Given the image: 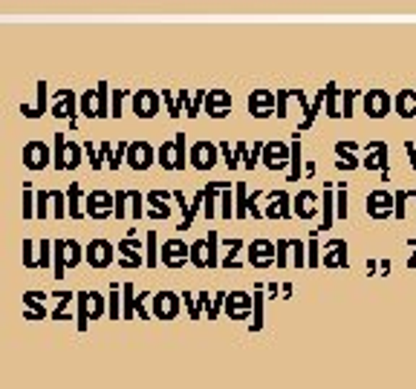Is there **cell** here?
I'll return each mask as SVG.
<instances>
[{"label": "cell", "instance_id": "6da1fadb", "mask_svg": "<svg viewBox=\"0 0 416 389\" xmlns=\"http://www.w3.org/2000/svg\"><path fill=\"white\" fill-rule=\"evenodd\" d=\"M364 159H361V167H367L370 173H388L390 167V147L388 142H370L364 147Z\"/></svg>", "mask_w": 416, "mask_h": 389}, {"label": "cell", "instance_id": "7a4b0ae2", "mask_svg": "<svg viewBox=\"0 0 416 389\" xmlns=\"http://www.w3.org/2000/svg\"><path fill=\"white\" fill-rule=\"evenodd\" d=\"M361 104H364L367 118H385L393 110V96L388 90H367L361 96Z\"/></svg>", "mask_w": 416, "mask_h": 389}, {"label": "cell", "instance_id": "3957f363", "mask_svg": "<svg viewBox=\"0 0 416 389\" xmlns=\"http://www.w3.org/2000/svg\"><path fill=\"white\" fill-rule=\"evenodd\" d=\"M367 213H370V220H390L393 216V193L390 191H370L367 193Z\"/></svg>", "mask_w": 416, "mask_h": 389}, {"label": "cell", "instance_id": "277c9868", "mask_svg": "<svg viewBox=\"0 0 416 389\" xmlns=\"http://www.w3.org/2000/svg\"><path fill=\"white\" fill-rule=\"evenodd\" d=\"M159 162L168 167V170H180V167H185V133H180L177 136V142H171V145H162V150H159Z\"/></svg>", "mask_w": 416, "mask_h": 389}, {"label": "cell", "instance_id": "5b68a950", "mask_svg": "<svg viewBox=\"0 0 416 389\" xmlns=\"http://www.w3.org/2000/svg\"><path fill=\"white\" fill-rule=\"evenodd\" d=\"M324 266L327 269H347V242L332 239L324 245Z\"/></svg>", "mask_w": 416, "mask_h": 389}, {"label": "cell", "instance_id": "8992f818", "mask_svg": "<svg viewBox=\"0 0 416 389\" xmlns=\"http://www.w3.org/2000/svg\"><path fill=\"white\" fill-rule=\"evenodd\" d=\"M214 162H217V147H214L212 142H197V145L191 147V164H194L197 170L214 167Z\"/></svg>", "mask_w": 416, "mask_h": 389}, {"label": "cell", "instance_id": "52a82bcc", "mask_svg": "<svg viewBox=\"0 0 416 389\" xmlns=\"http://www.w3.org/2000/svg\"><path fill=\"white\" fill-rule=\"evenodd\" d=\"M248 263L258 266V269L272 266V263H275V245H272V242H266V239L252 242V245H248Z\"/></svg>", "mask_w": 416, "mask_h": 389}, {"label": "cell", "instance_id": "ba28073f", "mask_svg": "<svg viewBox=\"0 0 416 389\" xmlns=\"http://www.w3.org/2000/svg\"><path fill=\"white\" fill-rule=\"evenodd\" d=\"M393 110H396V115L405 118V121L416 118V90H399V93L393 96Z\"/></svg>", "mask_w": 416, "mask_h": 389}, {"label": "cell", "instance_id": "9c48e42d", "mask_svg": "<svg viewBox=\"0 0 416 389\" xmlns=\"http://www.w3.org/2000/svg\"><path fill=\"white\" fill-rule=\"evenodd\" d=\"M272 107H275V96L266 93V90H255L252 98H248V113L258 115V118L272 115Z\"/></svg>", "mask_w": 416, "mask_h": 389}, {"label": "cell", "instance_id": "30bf717a", "mask_svg": "<svg viewBox=\"0 0 416 389\" xmlns=\"http://www.w3.org/2000/svg\"><path fill=\"white\" fill-rule=\"evenodd\" d=\"M292 202H295L292 213H295V216H301V220H312V216L318 213V196H315L312 191H301Z\"/></svg>", "mask_w": 416, "mask_h": 389}, {"label": "cell", "instance_id": "8fae6325", "mask_svg": "<svg viewBox=\"0 0 416 389\" xmlns=\"http://www.w3.org/2000/svg\"><path fill=\"white\" fill-rule=\"evenodd\" d=\"M263 159H266V167L269 170H283L286 167V156H289V147L286 145H280V142H275V145H263Z\"/></svg>", "mask_w": 416, "mask_h": 389}, {"label": "cell", "instance_id": "7c38bea8", "mask_svg": "<svg viewBox=\"0 0 416 389\" xmlns=\"http://www.w3.org/2000/svg\"><path fill=\"white\" fill-rule=\"evenodd\" d=\"M162 259H165V266H171V269H180V266L185 263V259H188V248H185V242H180V239H171V242H165Z\"/></svg>", "mask_w": 416, "mask_h": 389}, {"label": "cell", "instance_id": "4fadbf2b", "mask_svg": "<svg viewBox=\"0 0 416 389\" xmlns=\"http://www.w3.org/2000/svg\"><path fill=\"white\" fill-rule=\"evenodd\" d=\"M229 104H231V98H229V93H223V90L208 93V101H205V107H208V115H214V118H223V115H229Z\"/></svg>", "mask_w": 416, "mask_h": 389}, {"label": "cell", "instance_id": "5bb4252c", "mask_svg": "<svg viewBox=\"0 0 416 389\" xmlns=\"http://www.w3.org/2000/svg\"><path fill=\"white\" fill-rule=\"evenodd\" d=\"M269 208H266V216H280V220H286V216H292V210H289V196L283 191L278 193H269Z\"/></svg>", "mask_w": 416, "mask_h": 389}, {"label": "cell", "instance_id": "9a60e30c", "mask_svg": "<svg viewBox=\"0 0 416 389\" xmlns=\"http://www.w3.org/2000/svg\"><path fill=\"white\" fill-rule=\"evenodd\" d=\"M248 309H252V300H248V294H243V291L229 294V315L231 317H246Z\"/></svg>", "mask_w": 416, "mask_h": 389}, {"label": "cell", "instance_id": "2e32d148", "mask_svg": "<svg viewBox=\"0 0 416 389\" xmlns=\"http://www.w3.org/2000/svg\"><path fill=\"white\" fill-rule=\"evenodd\" d=\"M139 98H142V104L136 101V113H139V115H145V118H150V115L156 113V107H159L156 93H139Z\"/></svg>", "mask_w": 416, "mask_h": 389}, {"label": "cell", "instance_id": "e0dca14e", "mask_svg": "<svg viewBox=\"0 0 416 389\" xmlns=\"http://www.w3.org/2000/svg\"><path fill=\"white\" fill-rule=\"evenodd\" d=\"M156 312L159 315H165V317H174L177 315V297L174 294H159V300H156Z\"/></svg>", "mask_w": 416, "mask_h": 389}, {"label": "cell", "instance_id": "ac0fdd59", "mask_svg": "<svg viewBox=\"0 0 416 389\" xmlns=\"http://www.w3.org/2000/svg\"><path fill=\"white\" fill-rule=\"evenodd\" d=\"M131 164L139 167V170H145L150 164V147L148 145H136L133 153H131Z\"/></svg>", "mask_w": 416, "mask_h": 389}, {"label": "cell", "instance_id": "d6986e66", "mask_svg": "<svg viewBox=\"0 0 416 389\" xmlns=\"http://www.w3.org/2000/svg\"><path fill=\"white\" fill-rule=\"evenodd\" d=\"M324 98H327V115H329V118H339L341 113H339V107H336V101H339V90H336V84H327Z\"/></svg>", "mask_w": 416, "mask_h": 389}, {"label": "cell", "instance_id": "ffe728a7", "mask_svg": "<svg viewBox=\"0 0 416 389\" xmlns=\"http://www.w3.org/2000/svg\"><path fill=\"white\" fill-rule=\"evenodd\" d=\"M393 216L396 220H407V191L393 193Z\"/></svg>", "mask_w": 416, "mask_h": 389}, {"label": "cell", "instance_id": "44dd1931", "mask_svg": "<svg viewBox=\"0 0 416 389\" xmlns=\"http://www.w3.org/2000/svg\"><path fill=\"white\" fill-rule=\"evenodd\" d=\"M332 213H336V199H332V193L327 191V193H324V225H321L318 231L332 228Z\"/></svg>", "mask_w": 416, "mask_h": 389}, {"label": "cell", "instance_id": "7402d4cb", "mask_svg": "<svg viewBox=\"0 0 416 389\" xmlns=\"http://www.w3.org/2000/svg\"><path fill=\"white\" fill-rule=\"evenodd\" d=\"M188 256L194 259V266L205 269V266H208V245H205V242H197V245L191 248V254H188Z\"/></svg>", "mask_w": 416, "mask_h": 389}, {"label": "cell", "instance_id": "603a6c76", "mask_svg": "<svg viewBox=\"0 0 416 389\" xmlns=\"http://www.w3.org/2000/svg\"><path fill=\"white\" fill-rule=\"evenodd\" d=\"M361 96V90H347L344 96H341V104H344V110H341V115L344 118H353V101Z\"/></svg>", "mask_w": 416, "mask_h": 389}, {"label": "cell", "instance_id": "cb8c5ba5", "mask_svg": "<svg viewBox=\"0 0 416 389\" xmlns=\"http://www.w3.org/2000/svg\"><path fill=\"white\" fill-rule=\"evenodd\" d=\"M336 167H339V170H356V167H361V159H358L356 153H344V156L336 162Z\"/></svg>", "mask_w": 416, "mask_h": 389}, {"label": "cell", "instance_id": "d4e9b609", "mask_svg": "<svg viewBox=\"0 0 416 389\" xmlns=\"http://www.w3.org/2000/svg\"><path fill=\"white\" fill-rule=\"evenodd\" d=\"M292 164H295V167H292V176H289V179L295 182L298 173H301V145H298V142H292Z\"/></svg>", "mask_w": 416, "mask_h": 389}, {"label": "cell", "instance_id": "484cf974", "mask_svg": "<svg viewBox=\"0 0 416 389\" xmlns=\"http://www.w3.org/2000/svg\"><path fill=\"white\" fill-rule=\"evenodd\" d=\"M336 213L341 216V220H344V216H347V185L339 191V196H336Z\"/></svg>", "mask_w": 416, "mask_h": 389}, {"label": "cell", "instance_id": "4316f807", "mask_svg": "<svg viewBox=\"0 0 416 389\" xmlns=\"http://www.w3.org/2000/svg\"><path fill=\"white\" fill-rule=\"evenodd\" d=\"M289 248L295 251V266L301 269V266L307 263V256H304V242H301V239H292V242H289Z\"/></svg>", "mask_w": 416, "mask_h": 389}, {"label": "cell", "instance_id": "83f0119b", "mask_svg": "<svg viewBox=\"0 0 416 389\" xmlns=\"http://www.w3.org/2000/svg\"><path fill=\"white\" fill-rule=\"evenodd\" d=\"M263 294L258 291L255 294V329H261V320H263V300H261Z\"/></svg>", "mask_w": 416, "mask_h": 389}, {"label": "cell", "instance_id": "f1b7e54d", "mask_svg": "<svg viewBox=\"0 0 416 389\" xmlns=\"http://www.w3.org/2000/svg\"><path fill=\"white\" fill-rule=\"evenodd\" d=\"M356 150H358L356 142H339V145H336V153H339V156H344V153H356Z\"/></svg>", "mask_w": 416, "mask_h": 389}, {"label": "cell", "instance_id": "f546056e", "mask_svg": "<svg viewBox=\"0 0 416 389\" xmlns=\"http://www.w3.org/2000/svg\"><path fill=\"white\" fill-rule=\"evenodd\" d=\"M220 205H223V216H231V191H229V188H223V199H220Z\"/></svg>", "mask_w": 416, "mask_h": 389}, {"label": "cell", "instance_id": "4dcf8cb0", "mask_svg": "<svg viewBox=\"0 0 416 389\" xmlns=\"http://www.w3.org/2000/svg\"><path fill=\"white\" fill-rule=\"evenodd\" d=\"M405 153H407V164L416 170V145L413 142H405Z\"/></svg>", "mask_w": 416, "mask_h": 389}, {"label": "cell", "instance_id": "1f68e13d", "mask_svg": "<svg viewBox=\"0 0 416 389\" xmlns=\"http://www.w3.org/2000/svg\"><path fill=\"white\" fill-rule=\"evenodd\" d=\"M307 263H310V266H318V242H315V239L310 242V256H307Z\"/></svg>", "mask_w": 416, "mask_h": 389}, {"label": "cell", "instance_id": "d6a6232c", "mask_svg": "<svg viewBox=\"0 0 416 389\" xmlns=\"http://www.w3.org/2000/svg\"><path fill=\"white\" fill-rule=\"evenodd\" d=\"M220 150H223V156H226V164H229V167H237V159L231 156V147H229V145H220Z\"/></svg>", "mask_w": 416, "mask_h": 389}, {"label": "cell", "instance_id": "836d02e7", "mask_svg": "<svg viewBox=\"0 0 416 389\" xmlns=\"http://www.w3.org/2000/svg\"><path fill=\"white\" fill-rule=\"evenodd\" d=\"M390 269H393L390 259H379V274H382V277H388V274H390Z\"/></svg>", "mask_w": 416, "mask_h": 389}, {"label": "cell", "instance_id": "e575fe53", "mask_svg": "<svg viewBox=\"0 0 416 389\" xmlns=\"http://www.w3.org/2000/svg\"><path fill=\"white\" fill-rule=\"evenodd\" d=\"M367 271L370 274H379V263H376V259H367Z\"/></svg>", "mask_w": 416, "mask_h": 389}, {"label": "cell", "instance_id": "d590c367", "mask_svg": "<svg viewBox=\"0 0 416 389\" xmlns=\"http://www.w3.org/2000/svg\"><path fill=\"white\" fill-rule=\"evenodd\" d=\"M405 266L413 271V269H416V256H407V263H405Z\"/></svg>", "mask_w": 416, "mask_h": 389}, {"label": "cell", "instance_id": "8d00e7d4", "mask_svg": "<svg viewBox=\"0 0 416 389\" xmlns=\"http://www.w3.org/2000/svg\"><path fill=\"white\" fill-rule=\"evenodd\" d=\"M407 248H413V254H410V256H416V239H407Z\"/></svg>", "mask_w": 416, "mask_h": 389}]
</instances>
